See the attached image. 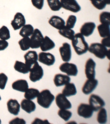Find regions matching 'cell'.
<instances>
[{
    "instance_id": "cell-1",
    "label": "cell",
    "mask_w": 110,
    "mask_h": 124,
    "mask_svg": "<svg viewBox=\"0 0 110 124\" xmlns=\"http://www.w3.org/2000/svg\"><path fill=\"white\" fill-rule=\"evenodd\" d=\"M71 41L73 49L78 55H82L87 53L89 45L81 33L75 34Z\"/></svg>"
},
{
    "instance_id": "cell-2",
    "label": "cell",
    "mask_w": 110,
    "mask_h": 124,
    "mask_svg": "<svg viewBox=\"0 0 110 124\" xmlns=\"http://www.w3.org/2000/svg\"><path fill=\"white\" fill-rule=\"evenodd\" d=\"M55 95L49 89H44L40 92L37 97V102L40 107L45 109H49L55 101Z\"/></svg>"
},
{
    "instance_id": "cell-3",
    "label": "cell",
    "mask_w": 110,
    "mask_h": 124,
    "mask_svg": "<svg viewBox=\"0 0 110 124\" xmlns=\"http://www.w3.org/2000/svg\"><path fill=\"white\" fill-rule=\"evenodd\" d=\"M88 51L100 59H104L106 57L107 49L101 43H93L88 48Z\"/></svg>"
},
{
    "instance_id": "cell-4",
    "label": "cell",
    "mask_w": 110,
    "mask_h": 124,
    "mask_svg": "<svg viewBox=\"0 0 110 124\" xmlns=\"http://www.w3.org/2000/svg\"><path fill=\"white\" fill-rule=\"evenodd\" d=\"M44 76V70L39 63H35L29 71V79L32 82H37L41 80Z\"/></svg>"
},
{
    "instance_id": "cell-5",
    "label": "cell",
    "mask_w": 110,
    "mask_h": 124,
    "mask_svg": "<svg viewBox=\"0 0 110 124\" xmlns=\"http://www.w3.org/2000/svg\"><path fill=\"white\" fill-rule=\"evenodd\" d=\"M59 69L62 72L66 73L69 76H77L78 73L77 66L74 63L65 62L59 66Z\"/></svg>"
},
{
    "instance_id": "cell-6",
    "label": "cell",
    "mask_w": 110,
    "mask_h": 124,
    "mask_svg": "<svg viewBox=\"0 0 110 124\" xmlns=\"http://www.w3.org/2000/svg\"><path fill=\"white\" fill-rule=\"evenodd\" d=\"M89 104L94 111L97 112L105 105V102L99 95L92 94L89 98Z\"/></svg>"
},
{
    "instance_id": "cell-7",
    "label": "cell",
    "mask_w": 110,
    "mask_h": 124,
    "mask_svg": "<svg viewBox=\"0 0 110 124\" xmlns=\"http://www.w3.org/2000/svg\"><path fill=\"white\" fill-rule=\"evenodd\" d=\"M44 36L39 29H34L33 34L30 36V48L33 49H38L43 40Z\"/></svg>"
},
{
    "instance_id": "cell-8",
    "label": "cell",
    "mask_w": 110,
    "mask_h": 124,
    "mask_svg": "<svg viewBox=\"0 0 110 124\" xmlns=\"http://www.w3.org/2000/svg\"><path fill=\"white\" fill-rule=\"evenodd\" d=\"M62 8L73 13H78L81 10V7L76 0H60Z\"/></svg>"
},
{
    "instance_id": "cell-9",
    "label": "cell",
    "mask_w": 110,
    "mask_h": 124,
    "mask_svg": "<svg viewBox=\"0 0 110 124\" xmlns=\"http://www.w3.org/2000/svg\"><path fill=\"white\" fill-rule=\"evenodd\" d=\"M38 61L48 66L53 65L56 62L55 56L47 52H40L38 55Z\"/></svg>"
},
{
    "instance_id": "cell-10",
    "label": "cell",
    "mask_w": 110,
    "mask_h": 124,
    "mask_svg": "<svg viewBox=\"0 0 110 124\" xmlns=\"http://www.w3.org/2000/svg\"><path fill=\"white\" fill-rule=\"evenodd\" d=\"M94 110L89 104L86 103H81L77 108V114L79 116L84 119H89L93 115Z\"/></svg>"
},
{
    "instance_id": "cell-11",
    "label": "cell",
    "mask_w": 110,
    "mask_h": 124,
    "mask_svg": "<svg viewBox=\"0 0 110 124\" xmlns=\"http://www.w3.org/2000/svg\"><path fill=\"white\" fill-rule=\"evenodd\" d=\"M96 62L91 58H89L85 62V74L88 79L95 78L96 75Z\"/></svg>"
},
{
    "instance_id": "cell-12",
    "label": "cell",
    "mask_w": 110,
    "mask_h": 124,
    "mask_svg": "<svg viewBox=\"0 0 110 124\" xmlns=\"http://www.w3.org/2000/svg\"><path fill=\"white\" fill-rule=\"evenodd\" d=\"M56 104L59 109H70L72 105L67 98L62 93H59L55 97Z\"/></svg>"
},
{
    "instance_id": "cell-13",
    "label": "cell",
    "mask_w": 110,
    "mask_h": 124,
    "mask_svg": "<svg viewBox=\"0 0 110 124\" xmlns=\"http://www.w3.org/2000/svg\"><path fill=\"white\" fill-rule=\"evenodd\" d=\"M98 83H99V81L96 79H88V80L85 82L82 87V92L85 95L90 94L96 88Z\"/></svg>"
},
{
    "instance_id": "cell-14",
    "label": "cell",
    "mask_w": 110,
    "mask_h": 124,
    "mask_svg": "<svg viewBox=\"0 0 110 124\" xmlns=\"http://www.w3.org/2000/svg\"><path fill=\"white\" fill-rule=\"evenodd\" d=\"M59 52L63 62H69L72 58V49L71 45L68 43H64L59 48Z\"/></svg>"
},
{
    "instance_id": "cell-15",
    "label": "cell",
    "mask_w": 110,
    "mask_h": 124,
    "mask_svg": "<svg viewBox=\"0 0 110 124\" xmlns=\"http://www.w3.org/2000/svg\"><path fill=\"white\" fill-rule=\"evenodd\" d=\"M26 20L24 16L21 12H17L14 16V18L11 21V24L14 31H18L25 24Z\"/></svg>"
},
{
    "instance_id": "cell-16",
    "label": "cell",
    "mask_w": 110,
    "mask_h": 124,
    "mask_svg": "<svg viewBox=\"0 0 110 124\" xmlns=\"http://www.w3.org/2000/svg\"><path fill=\"white\" fill-rule=\"evenodd\" d=\"M24 57L25 60V63L29 69V71L31 67L38 61V55L35 51L30 50L28 51L24 55Z\"/></svg>"
},
{
    "instance_id": "cell-17",
    "label": "cell",
    "mask_w": 110,
    "mask_h": 124,
    "mask_svg": "<svg viewBox=\"0 0 110 124\" xmlns=\"http://www.w3.org/2000/svg\"><path fill=\"white\" fill-rule=\"evenodd\" d=\"M95 28L96 24L94 22H85L81 27L80 33L84 37H89L93 34Z\"/></svg>"
},
{
    "instance_id": "cell-18",
    "label": "cell",
    "mask_w": 110,
    "mask_h": 124,
    "mask_svg": "<svg viewBox=\"0 0 110 124\" xmlns=\"http://www.w3.org/2000/svg\"><path fill=\"white\" fill-rule=\"evenodd\" d=\"M7 107L9 113L13 115L19 114L21 110V104L17 99H10L7 103Z\"/></svg>"
},
{
    "instance_id": "cell-19",
    "label": "cell",
    "mask_w": 110,
    "mask_h": 124,
    "mask_svg": "<svg viewBox=\"0 0 110 124\" xmlns=\"http://www.w3.org/2000/svg\"><path fill=\"white\" fill-rule=\"evenodd\" d=\"M71 77L69 76L61 73H57L54 76L53 83L56 87H59L69 83L71 82Z\"/></svg>"
},
{
    "instance_id": "cell-20",
    "label": "cell",
    "mask_w": 110,
    "mask_h": 124,
    "mask_svg": "<svg viewBox=\"0 0 110 124\" xmlns=\"http://www.w3.org/2000/svg\"><path fill=\"white\" fill-rule=\"evenodd\" d=\"M49 24L57 30L66 27V22L63 18L57 16H53L49 20Z\"/></svg>"
},
{
    "instance_id": "cell-21",
    "label": "cell",
    "mask_w": 110,
    "mask_h": 124,
    "mask_svg": "<svg viewBox=\"0 0 110 124\" xmlns=\"http://www.w3.org/2000/svg\"><path fill=\"white\" fill-rule=\"evenodd\" d=\"M12 88L15 91L24 93L28 88H29V85L27 80L18 79L12 83Z\"/></svg>"
},
{
    "instance_id": "cell-22",
    "label": "cell",
    "mask_w": 110,
    "mask_h": 124,
    "mask_svg": "<svg viewBox=\"0 0 110 124\" xmlns=\"http://www.w3.org/2000/svg\"><path fill=\"white\" fill-rule=\"evenodd\" d=\"M36 108V104L31 100L25 98L22 100L21 103V108L28 114H31L35 111Z\"/></svg>"
},
{
    "instance_id": "cell-23",
    "label": "cell",
    "mask_w": 110,
    "mask_h": 124,
    "mask_svg": "<svg viewBox=\"0 0 110 124\" xmlns=\"http://www.w3.org/2000/svg\"><path fill=\"white\" fill-rule=\"evenodd\" d=\"M55 42L48 36H45V37H44L43 40L42 41L40 48L42 51L47 52L55 48Z\"/></svg>"
},
{
    "instance_id": "cell-24",
    "label": "cell",
    "mask_w": 110,
    "mask_h": 124,
    "mask_svg": "<svg viewBox=\"0 0 110 124\" xmlns=\"http://www.w3.org/2000/svg\"><path fill=\"white\" fill-rule=\"evenodd\" d=\"M62 93L66 97H69L77 94V90L74 84L71 82L66 84L62 91Z\"/></svg>"
},
{
    "instance_id": "cell-25",
    "label": "cell",
    "mask_w": 110,
    "mask_h": 124,
    "mask_svg": "<svg viewBox=\"0 0 110 124\" xmlns=\"http://www.w3.org/2000/svg\"><path fill=\"white\" fill-rule=\"evenodd\" d=\"M34 31V28L33 25L29 24H25L23 27H22L21 28L19 34L22 38L30 37L33 34Z\"/></svg>"
},
{
    "instance_id": "cell-26",
    "label": "cell",
    "mask_w": 110,
    "mask_h": 124,
    "mask_svg": "<svg viewBox=\"0 0 110 124\" xmlns=\"http://www.w3.org/2000/svg\"><path fill=\"white\" fill-rule=\"evenodd\" d=\"M14 69L18 72L22 74H27L29 72V69L25 63L22 61H15L14 65Z\"/></svg>"
},
{
    "instance_id": "cell-27",
    "label": "cell",
    "mask_w": 110,
    "mask_h": 124,
    "mask_svg": "<svg viewBox=\"0 0 110 124\" xmlns=\"http://www.w3.org/2000/svg\"><path fill=\"white\" fill-rule=\"evenodd\" d=\"M98 32L99 35L101 38H105L107 37H110V25L104 24H100L97 27Z\"/></svg>"
},
{
    "instance_id": "cell-28",
    "label": "cell",
    "mask_w": 110,
    "mask_h": 124,
    "mask_svg": "<svg viewBox=\"0 0 110 124\" xmlns=\"http://www.w3.org/2000/svg\"><path fill=\"white\" fill-rule=\"evenodd\" d=\"M59 33L62 37L66 38L69 40L73 39L74 36L75 35V31H73V29L68 28L67 27H64L62 29L59 30Z\"/></svg>"
},
{
    "instance_id": "cell-29",
    "label": "cell",
    "mask_w": 110,
    "mask_h": 124,
    "mask_svg": "<svg viewBox=\"0 0 110 124\" xmlns=\"http://www.w3.org/2000/svg\"><path fill=\"white\" fill-rule=\"evenodd\" d=\"M40 91L37 89L34 88H28V89L24 92V97L25 99L29 100H34L39 95Z\"/></svg>"
},
{
    "instance_id": "cell-30",
    "label": "cell",
    "mask_w": 110,
    "mask_h": 124,
    "mask_svg": "<svg viewBox=\"0 0 110 124\" xmlns=\"http://www.w3.org/2000/svg\"><path fill=\"white\" fill-rule=\"evenodd\" d=\"M97 121L100 124H105L107 121V114L106 109L103 108L98 111L97 115Z\"/></svg>"
},
{
    "instance_id": "cell-31",
    "label": "cell",
    "mask_w": 110,
    "mask_h": 124,
    "mask_svg": "<svg viewBox=\"0 0 110 124\" xmlns=\"http://www.w3.org/2000/svg\"><path fill=\"white\" fill-rule=\"evenodd\" d=\"M18 44L22 51H27L30 48V37L22 38L18 41Z\"/></svg>"
},
{
    "instance_id": "cell-32",
    "label": "cell",
    "mask_w": 110,
    "mask_h": 124,
    "mask_svg": "<svg viewBox=\"0 0 110 124\" xmlns=\"http://www.w3.org/2000/svg\"><path fill=\"white\" fill-rule=\"evenodd\" d=\"M50 8L52 11H59L62 8L60 0H47Z\"/></svg>"
},
{
    "instance_id": "cell-33",
    "label": "cell",
    "mask_w": 110,
    "mask_h": 124,
    "mask_svg": "<svg viewBox=\"0 0 110 124\" xmlns=\"http://www.w3.org/2000/svg\"><path fill=\"white\" fill-rule=\"evenodd\" d=\"M58 115L65 121H68L72 116V113L68 109H59L58 111Z\"/></svg>"
},
{
    "instance_id": "cell-34",
    "label": "cell",
    "mask_w": 110,
    "mask_h": 124,
    "mask_svg": "<svg viewBox=\"0 0 110 124\" xmlns=\"http://www.w3.org/2000/svg\"><path fill=\"white\" fill-rule=\"evenodd\" d=\"M10 38H11V34L9 29L6 26H2L0 28V39L7 40Z\"/></svg>"
},
{
    "instance_id": "cell-35",
    "label": "cell",
    "mask_w": 110,
    "mask_h": 124,
    "mask_svg": "<svg viewBox=\"0 0 110 124\" xmlns=\"http://www.w3.org/2000/svg\"><path fill=\"white\" fill-rule=\"evenodd\" d=\"M99 21L101 24L110 25V13L109 12H103L100 14Z\"/></svg>"
},
{
    "instance_id": "cell-36",
    "label": "cell",
    "mask_w": 110,
    "mask_h": 124,
    "mask_svg": "<svg viewBox=\"0 0 110 124\" xmlns=\"http://www.w3.org/2000/svg\"><path fill=\"white\" fill-rule=\"evenodd\" d=\"M77 17L74 15H70L68 17L67 21L66 22V27L68 28L73 29L75 25L77 22Z\"/></svg>"
},
{
    "instance_id": "cell-37",
    "label": "cell",
    "mask_w": 110,
    "mask_h": 124,
    "mask_svg": "<svg viewBox=\"0 0 110 124\" xmlns=\"http://www.w3.org/2000/svg\"><path fill=\"white\" fill-rule=\"evenodd\" d=\"M91 2L94 7L99 10L103 9L106 6V3L102 0H92Z\"/></svg>"
},
{
    "instance_id": "cell-38",
    "label": "cell",
    "mask_w": 110,
    "mask_h": 124,
    "mask_svg": "<svg viewBox=\"0 0 110 124\" xmlns=\"http://www.w3.org/2000/svg\"><path fill=\"white\" fill-rule=\"evenodd\" d=\"M7 76L4 73H0V89H5L8 82Z\"/></svg>"
},
{
    "instance_id": "cell-39",
    "label": "cell",
    "mask_w": 110,
    "mask_h": 124,
    "mask_svg": "<svg viewBox=\"0 0 110 124\" xmlns=\"http://www.w3.org/2000/svg\"><path fill=\"white\" fill-rule=\"evenodd\" d=\"M34 7L39 10L43 9L44 5V0H31Z\"/></svg>"
},
{
    "instance_id": "cell-40",
    "label": "cell",
    "mask_w": 110,
    "mask_h": 124,
    "mask_svg": "<svg viewBox=\"0 0 110 124\" xmlns=\"http://www.w3.org/2000/svg\"><path fill=\"white\" fill-rule=\"evenodd\" d=\"M9 124H25L26 121L24 119L20 118L18 117H16L14 118L12 120L9 122Z\"/></svg>"
},
{
    "instance_id": "cell-41",
    "label": "cell",
    "mask_w": 110,
    "mask_h": 124,
    "mask_svg": "<svg viewBox=\"0 0 110 124\" xmlns=\"http://www.w3.org/2000/svg\"><path fill=\"white\" fill-rule=\"evenodd\" d=\"M9 46V43L7 40L0 39V51L6 49Z\"/></svg>"
},
{
    "instance_id": "cell-42",
    "label": "cell",
    "mask_w": 110,
    "mask_h": 124,
    "mask_svg": "<svg viewBox=\"0 0 110 124\" xmlns=\"http://www.w3.org/2000/svg\"><path fill=\"white\" fill-rule=\"evenodd\" d=\"M101 44L103 45L106 47H110V37H107L105 38H103L101 40Z\"/></svg>"
},
{
    "instance_id": "cell-43",
    "label": "cell",
    "mask_w": 110,
    "mask_h": 124,
    "mask_svg": "<svg viewBox=\"0 0 110 124\" xmlns=\"http://www.w3.org/2000/svg\"><path fill=\"white\" fill-rule=\"evenodd\" d=\"M49 123V122L47 121V120H41L39 118H35L34 121L32 124H41V123Z\"/></svg>"
},
{
    "instance_id": "cell-44",
    "label": "cell",
    "mask_w": 110,
    "mask_h": 124,
    "mask_svg": "<svg viewBox=\"0 0 110 124\" xmlns=\"http://www.w3.org/2000/svg\"><path fill=\"white\" fill-rule=\"evenodd\" d=\"M110 49L107 50L106 54V57H107V58L109 60H110Z\"/></svg>"
},
{
    "instance_id": "cell-45",
    "label": "cell",
    "mask_w": 110,
    "mask_h": 124,
    "mask_svg": "<svg viewBox=\"0 0 110 124\" xmlns=\"http://www.w3.org/2000/svg\"><path fill=\"white\" fill-rule=\"evenodd\" d=\"M103 2H104L106 3V5H109L110 4V0H102Z\"/></svg>"
},
{
    "instance_id": "cell-46",
    "label": "cell",
    "mask_w": 110,
    "mask_h": 124,
    "mask_svg": "<svg viewBox=\"0 0 110 124\" xmlns=\"http://www.w3.org/2000/svg\"><path fill=\"white\" fill-rule=\"evenodd\" d=\"M1 99H2V98H1V95H0V101H1Z\"/></svg>"
},
{
    "instance_id": "cell-47",
    "label": "cell",
    "mask_w": 110,
    "mask_h": 124,
    "mask_svg": "<svg viewBox=\"0 0 110 124\" xmlns=\"http://www.w3.org/2000/svg\"><path fill=\"white\" fill-rule=\"evenodd\" d=\"M1 124V119H0V124Z\"/></svg>"
},
{
    "instance_id": "cell-48",
    "label": "cell",
    "mask_w": 110,
    "mask_h": 124,
    "mask_svg": "<svg viewBox=\"0 0 110 124\" xmlns=\"http://www.w3.org/2000/svg\"><path fill=\"white\" fill-rule=\"evenodd\" d=\"M90 1H92V0H90Z\"/></svg>"
}]
</instances>
